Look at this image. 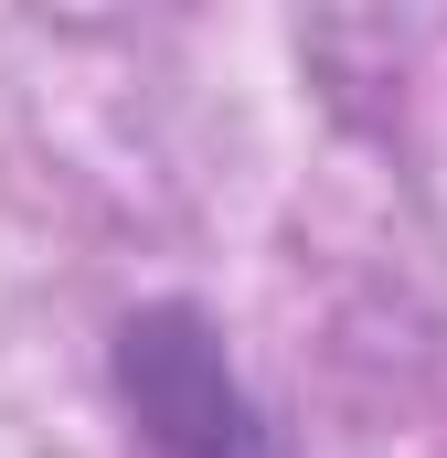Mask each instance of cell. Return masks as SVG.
I'll return each mask as SVG.
<instances>
[{"label": "cell", "mask_w": 447, "mask_h": 458, "mask_svg": "<svg viewBox=\"0 0 447 458\" xmlns=\"http://www.w3.org/2000/svg\"><path fill=\"white\" fill-rule=\"evenodd\" d=\"M117 394H128V427L149 437V458H277L256 394L224 362V331L192 299H149L117 320Z\"/></svg>", "instance_id": "cell-1"}]
</instances>
